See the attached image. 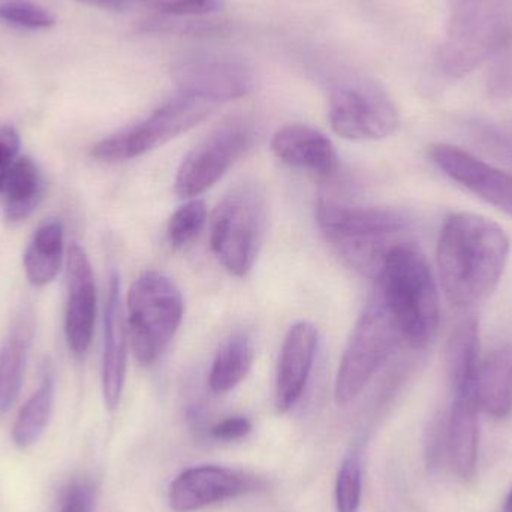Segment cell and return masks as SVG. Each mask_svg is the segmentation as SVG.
<instances>
[{
	"instance_id": "obj_1",
	"label": "cell",
	"mask_w": 512,
	"mask_h": 512,
	"mask_svg": "<svg viewBox=\"0 0 512 512\" xmlns=\"http://www.w3.org/2000/svg\"><path fill=\"white\" fill-rule=\"evenodd\" d=\"M510 240L492 219L456 213L445 221L436 259L448 301L457 307L483 303L501 282Z\"/></svg>"
},
{
	"instance_id": "obj_2",
	"label": "cell",
	"mask_w": 512,
	"mask_h": 512,
	"mask_svg": "<svg viewBox=\"0 0 512 512\" xmlns=\"http://www.w3.org/2000/svg\"><path fill=\"white\" fill-rule=\"evenodd\" d=\"M379 297L396 321L403 342L424 351L438 334L439 294L435 277L423 252L403 240L385 256L379 271Z\"/></svg>"
},
{
	"instance_id": "obj_3",
	"label": "cell",
	"mask_w": 512,
	"mask_h": 512,
	"mask_svg": "<svg viewBox=\"0 0 512 512\" xmlns=\"http://www.w3.org/2000/svg\"><path fill=\"white\" fill-rule=\"evenodd\" d=\"M316 219L322 233L349 264L375 279L388 252L408 240L409 221L397 210L321 197L316 206Z\"/></svg>"
},
{
	"instance_id": "obj_4",
	"label": "cell",
	"mask_w": 512,
	"mask_h": 512,
	"mask_svg": "<svg viewBox=\"0 0 512 512\" xmlns=\"http://www.w3.org/2000/svg\"><path fill=\"white\" fill-rule=\"evenodd\" d=\"M512 44V0H453L441 68L463 77Z\"/></svg>"
},
{
	"instance_id": "obj_5",
	"label": "cell",
	"mask_w": 512,
	"mask_h": 512,
	"mask_svg": "<svg viewBox=\"0 0 512 512\" xmlns=\"http://www.w3.org/2000/svg\"><path fill=\"white\" fill-rule=\"evenodd\" d=\"M182 292L155 270L141 273L128 292V331L135 358L150 366L167 351L183 321Z\"/></svg>"
},
{
	"instance_id": "obj_6",
	"label": "cell",
	"mask_w": 512,
	"mask_h": 512,
	"mask_svg": "<svg viewBox=\"0 0 512 512\" xmlns=\"http://www.w3.org/2000/svg\"><path fill=\"white\" fill-rule=\"evenodd\" d=\"M403 337L379 295L369 301L346 343L337 370V405L354 402L402 345Z\"/></svg>"
},
{
	"instance_id": "obj_7",
	"label": "cell",
	"mask_w": 512,
	"mask_h": 512,
	"mask_svg": "<svg viewBox=\"0 0 512 512\" xmlns=\"http://www.w3.org/2000/svg\"><path fill=\"white\" fill-rule=\"evenodd\" d=\"M265 230V201L258 186L246 183L225 195L213 215L210 245L233 276L245 277L254 267Z\"/></svg>"
},
{
	"instance_id": "obj_8",
	"label": "cell",
	"mask_w": 512,
	"mask_h": 512,
	"mask_svg": "<svg viewBox=\"0 0 512 512\" xmlns=\"http://www.w3.org/2000/svg\"><path fill=\"white\" fill-rule=\"evenodd\" d=\"M216 107L218 105L207 99L180 93L137 125L99 141L92 149V156L102 162H125L140 158L200 125Z\"/></svg>"
},
{
	"instance_id": "obj_9",
	"label": "cell",
	"mask_w": 512,
	"mask_h": 512,
	"mask_svg": "<svg viewBox=\"0 0 512 512\" xmlns=\"http://www.w3.org/2000/svg\"><path fill=\"white\" fill-rule=\"evenodd\" d=\"M328 120L339 137L351 141L384 140L400 126L399 111L387 90L366 78L343 81L331 89Z\"/></svg>"
},
{
	"instance_id": "obj_10",
	"label": "cell",
	"mask_w": 512,
	"mask_h": 512,
	"mask_svg": "<svg viewBox=\"0 0 512 512\" xmlns=\"http://www.w3.org/2000/svg\"><path fill=\"white\" fill-rule=\"evenodd\" d=\"M254 140L255 126L248 117L224 120L183 159L174 182L176 194L192 200L209 191L246 155Z\"/></svg>"
},
{
	"instance_id": "obj_11",
	"label": "cell",
	"mask_w": 512,
	"mask_h": 512,
	"mask_svg": "<svg viewBox=\"0 0 512 512\" xmlns=\"http://www.w3.org/2000/svg\"><path fill=\"white\" fill-rule=\"evenodd\" d=\"M174 80L180 93L219 105L248 95L254 78L251 69L233 57L201 56L177 65Z\"/></svg>"
},
{
	"instance_id": "obj_12",
	"label": "cell",
	"mask_w": 512,
	"mask_h": 512,
	"mask_svg": "<svg viewBox=\"0 0 512 512\" xmlns=\"http://www.w3.org/2000/svg\"><path fill=\"white\" fill-rule=\"evenodd\" d=\"M256 487L258 480L254 475L222 466H200L176 478L171 484L168 502L174 512L200 511L254 492Z\"/></svg>"
},
{
	"instance_id": "obj_13",
	"label": "cell",
	"mask_w": 512,
	"mask_h": 512,
	"mask_svg": "<svg viewBox=\"0 0 512 512\" xmlns=\"http://www.w3.org/2000/svg\"><path fill=\"white\" fill-rule=\"evenodd\" d=\"M430 158L451 180L512 216V176L459 147L438 144Z\"/></svg>"
},
{
	"instance_id": "obj_14",
	"label": "cell",
	"mask_w": 512,
	"mask_h": 512,
	"mask_svg": "<svg viewBox=\"0 0 512 512\" xmlns=\"http://www.w3.org/2000/svg\"><path fill=\"white\" fill-rule=\"evenodd\" d=\"M96 321V285L92 265L77 243L68 252V303L65 334L69 351L83 357L89 351Z\"/></svg>"
},
{
	"instance_id": "obj_15",
	"label": "cell",
	"mask_w": 512,
	"mask_h": 512,
	"mask_svg": "<svg viewBox=\"0 0 512 512\" xmlns=\"http://www.w3.org/2000/svg\"><path fill=\"white\" fill-rule=\"evenodd\" d=\"M453 402L444 414L447 459L462 480H471L477 471L478 427L477 381L454 385Z\"/></svg>"
},
{
	"instance_id": "obj_16",
	"label": "cell",
	"mask_w": 512,
	"mask_h": 512,
	"mask_svg": "<svg viewBox=\"0 0 512 512\" xmlns=\"http://www.w3.org/2000/svg\"><path fill=\"white\" fill-rule=\"evenodd\" d=\"M318 349V330L310 322H297L289 328L277 364L274 403L280 414L297 405L306 390Z\"/></svg>"
},
{
	"instance_id": "obj_17",
	"label": "cell",
	"mask_w": 512,
	"mask_h": 512,
	"mask_svg": "<svg viewBox=\"0 0 512 512\" xmlns=\"http://www.w3.org/2000/svg\"><path fill=\"white\" fill-rule=\"evenodd\" d=\"M128 361V324L123 312L119 274L113 273L108 286L104 316V358H102V394L105 406L114 411L122 399Z\"/></svg>"
},
{
	"instance_id": "obj_18",
	"label": "cell",
	"mask_w": 512,
	"mask_h": 512,
	"mask_svg": "<svg viewBox=\"0 0 512 512\" xmlns=\"http://www.w3.org/2000/svg\"><path fill=\"white\" fill-rule=\"evenodd\" d=\"M274 156L283 164L330 179L339 170V155L327 135L301 123L283 126L271 140Z\"/></svg>"
},
{
	"instance_id": "obj_19",
	"label": "cell",
	"mask_w": 512,
	"mask_h": 512,
	"mask_svg": "<svg viewBox=\"0 0 512 512\" xmlns=\"http://www.w3.org/2000/svg\"><path fill=\"white\" fill-rule=\"evenodd\" d=\"M33 334L35 316L32 310H21L0 348V414H6L18 399Z\"/></svg>"
},
{
	"instance_id": "obj_20",
	"label": "cell",
	"mask_w": 512,
	"mask_h": 512,
	"mask_svg": "<svg viewBox=\"0 0 512 512\" xmlns=\"http://www.w3.org/2000/svg\"><path fill=\"white\" fill-rule=\"evenodd\" d=\"M480 409L496 418L512 414V343L495 349L480 363L477 375Z\"/></svg>"
},
{
	"instance_id": "obj_21",
	"label": "cell",
	"mask_w": 512,
	"mask_h": 512,
	"mask_svg": "<svg viewBox=\"0 0 512 512\" xmlns=\"http://www.w3.org/2000/svg\"><path fill=\"white\" fill-rule=\"evenodd\" d=\"M5 201V218L11 224L26 221L44 194V183L38 165L29 156L15 159L11 170L6 174L2 191Z\"/></svg>"
},
{
	"instance_id": "obj_22",
	"label": "cell",
	"mask_w": 512,
	"mask_h": 512,
	"mask_svg": "<svg viewBox=\"0 0 512 512\" xmlns=\"http://www.w3.org/2000/svg\"><path fill=\"white\" fill-rule=\"evenodd\" d=\"M65 252V231L59 221L45 222L36 230L27 246L23 264L27 280L33 286L53 282L62 267Z\"/></svg>"
},
{
	"instance_id": "obj_23",
	"label": "cell",
	"mask_w": 512,
	"mask_h": 512,
	"mask_svg": "<svg viewBox=\"0 0 512 512\" xmlns=\"http://www.w3.org/2000/svg\"><path fill=\"white\" fill-rule=\"evenodd\" d=\"M54 405V372L50 363L44 364L38 390L24 403L12 427V441L20 450L33 447L44 435Z\"/></svg>"
},
{
	"instance_id": "obj_24",
	"label": "cell",
	"mask_w": 512,
	"mask_h": 512,
	"mask_svg": "<svg viewBox=\"0 0 512 512\" xmlns=\"http://www.w3.org/2000/svg\"><path fill=\"white\" fill-rule=\"evenodd\" d=\"M254 343L246 331L231 334L219 349L210 370V390L225 394L245 381L254 364Z\"/></svg>"
},
{
	"instance_id": "obj_25",
	"label": "cell",
	"mask_w": 512,
	"mask_h": 512,
	"mask_svg": "<svg viewBox=\"0 0 512 512\" xmlns=\"http://www.w3.org/2000/svg\"><path fill=\"white\" fill-rule=\"evenodd\" d=\"M451 385L477 379L480 369V327L477 319L468 318L456 325L445 351Z\"/></svg>"
},
{
	"instance_id": "obj_26",
	"label": "cell",
	"mask_w": 512,
	"mask_h": 512,
	"mask_svg": "<svg viewBox=\"0 0 512 512\" xmlns=\"http://www.w3.org/2000/svg\"><path fill=\"white\" fill-rule=\"evenodd\" d=\"M206 221V203L200 198H192L171 216L167 230L168 242L173 248H185L200 236Z\"/></svg>"
},
{
	"instance_id": "obj_27",
	"label": "cell",
	"mask_w": 512,
	"mask_h": 512,
	"mask_svg": "<svg viewBox=\"0 0 512 512\" xmlns=\"http://www.w3.org/2000/svg\"><path fill=\"white\" fill-rule=\"evenodd\" d=\"M363 496V466L357 453L348 454L340 466L336 483L337 512H360Z\"/></svg>"
},
{
	"instance_id": "obj_28",
	"label": "cell",
	"mask_w": 512,
	"mask_h": 512,
	"mask_svg": "<svg viewBox=\"0 0 512 512\" xmlns=\"http://www.w3.org/2000/svg\"><path fill=\"white\" fill-rule=\"evenodd\" d=\"M0 20L26 29H48L56 24V17L50 11L29 0H3Z\"/></svg>"
},
{
	"instance_id": "obj_29",
	"label": "cell",
	"mask_w": 512,
	"mask_h": 512,
	"mask_svg": "<svg viewBox=\"0 0 512 512\" xmlns=\"http://www.w3.org/2000/svg\"><path fill=\"white\" fill-rule=\"evenodd\" d=\"M162 14L186 17V15H204L219 11L222 0H144Z\"/></svg>"
},
{
	"instance_id": "obj_30",
	"label": "cell",
	"mask_w": 512,
	"mask_h": 512,
	"mask_svg": "<svg viewBox=\"0 0 512 512\" xmlns=\"http://www.w3.org/2000/svg\"><path fill=\"white\" fill-rule=\"evenodd\" d=\"M59 512H95V489L87 481H74L65 490Z\"/></svg>"
},
{
	"instance_id": "obj_31",
	"label": "cell",
	"mask_w": 512,
	"mask_h": 512,
	"mask_svg": "<svg viewBox=\"0 0 512 512\" xmlns=\"http://www.w3.org/2000/svg\"><path fill=\"white\" fill-rule=\"evenodd\" d=\"M498 54L502 57L493 66L489 78V89L495 98H510L512 96V44Z\"/></svg>"
},
{
	"instance_id": "obj_32",
	"label": "cell",
	"mask_w": 512,
	"mask_h": 512,
	"mask_svg": "<svg viewBox=\"0 0 512 512\" xmlns=\"http://www.w3.org/2000/svg\"><path fill=\"white\" fill-rule=\"evenodd\" d=\"M18 150H20L18 132L12 126H2L0 128V191H2L6 174L18 158Z\"/></svg>"
},
{
	"instance_id": "obj_33",
	"label": "cell",
	"mask_w": 512,
	"mask_h": 512,
	"mask_svg": "<svg viewBox=\"0 0 512 512\" xmlns=\"http://www.w3.org/2000/svg\"><path fill=\"white\" fill-rule=\"evenodd\" d=\"M252 432V423L249 418L236 415L219 421L212 429V436L218 441L233 442L246 438Z\"/></svg>"
},
{
	"instance_id": "obj_34",
	"label": "cell",
	"mask_w": 512,
	"mask_h": 512,
	"mask_svg": "<svg viewBox=\"0 0 512 512\" xmlns=\"http://www.w3.org/2000/svg\"><path fill=\"white\" fill-rule=\"evenodd\" d=\"M481 137L489 144L490 149L512 162V131L486 129Z\"/></svg>"
},
{
	"instance_id": "obj_35",
	"label": "cell",
	"mask_w": 512,
	"mask_h": 512,
	"mask_svg": "<svg viewBox=\"0 0 512 512\" xmlns=\"http://www.w3.org/2000/svg\"><path fill=\"white\" fill-rule=\"evenodd\" d=\"M92 8L105 9V11H125L135 0H78Z\"/></svg>"
},
{
	"instance_id": "obj_36",
	"label": "cell",
	"mask_w": 512,
	"mask_h": 512,
	"mask_svg": "<svg viewBox=\"0 0 512 512\" xmlns=\"http://www.w3.org/2000/svg\"><path fill=\"white\" fill-rule=\"evenodd\" d=\"M502 512H512V489L511 492L508 493L507 499H505L504 508H502Z\"/></svg>"
}]
</instances>
